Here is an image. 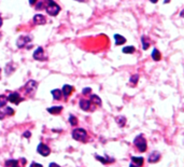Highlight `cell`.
<instances>
[{"instance_id": "obj_21", "label": "cell", "mask_w": 184, "mask_h": 167, "mask_svg": "<svg viewBox=\"0 0 184 167\" xmlns=\"http://www.w3.org/2000/svg\"><path fill=\"white\" fill-rule=\"evenodd\" d=\"M136 51L135 46H132V45H128V46H125V48L122 49V52L125 53V54H132V53Z\"/></svg>"}, {"instance_id": "obj_31", "label": "cell", "mask_w": 184, "mask_h": 167, "mask_svg": "<svg viewBox=\"0 0 184 167\" xmlns=\"http://www.w3.org/2000/svg\"><path fill=\"white\" fill-rule=\"evenodd\" d=\"M48 167H60L58 164H56V163H51L50 165H48Z\"/></svg>"}, {"instance_id": "obj_35", "label": "cell", "mask_w": 184, "mask_h": 167, "mask_svg": "<svg viewBox=\"0 0 184 167\" xmlns=\"http://www.w3.org/2000/svg\"><path fill=\"white\" fill-rule=\"evenodd\" d=\"M15 167H20V166H18V165H16V166Z\"/></svg>"}, {"instance_id": "obj_5", "label": "cell", "mask_w": 184, "mask_h": 167, "mask_svg": "<svg viewBox=\"0 0 184 167\" xmlns=\"http://www.w3.org/2000/svg\"><path fill=\"white\" fill-rule=\"evenodd\" d=\"M33 58H35L36 60H39V62H44V60H48L45 53H44L43 49H42L41 46H39V48L33 52Z\"/></svg>"}, {"instance_id": "obj_28", "label": "cell", "mask_w": 184, "mask_h": 167, "mask_svg": "<svg viewBox=\"0 0 184 167\" xmlns=\"http://www.w3.org/2000/svg\"><path fill=\"white\" fill-rule=\"evenodd\" d=\"M90 92H92V88H90V87H85V88H83V92H82V94H83V95H88V94H90Z\"/></svg>"}, {"instance_id": "obj_3", "label": "cell", "mask_w": 184, "mask_h": 167, "mask_svg": "<svg viewBox=\"0 0 184 167\" xmlns=\"http://www.w3.org/2000/svg\"><path fill=\"white\" fill-rule=\"evenodd\" d=\"M72 138L75 139L78 141H85L87 139V132H86L84 128H75V130H72Z\"/></svg>"}, {"instance_id": "obj_12", "label": "cell", "mask_w": 184, "mask_h": 167, "mask_svg": "<svg viewBox=\"0 0 184 167\" xmlns=\"http://www.w3.org/2000/svg\"><path fill=\"white\" fill-rule=\"evenodd\" d=\"M79 105H80V108H81L82 110H84V111H88L92 103H90V99H81L80 103H79Z\"/></svg>"}, {"instance_id": "obj_6", "label": "cell", "mask_w": 184, "mask_h": 167, "mask_svg": "<svg viewBox=\"0 0 184 167\" xmlns=\"http://www.w3.org/2000/svg\"><path fill=\"white\" fill-rule=\"evenodd\" d=\"M37 152L39 154H41L42 156H48V155H50V153H51V149L46 145L40 142L37 147Z\"/></svg>"}, {"instance_id": "obj_22", "label": "cell", "mask_w": 184, "mask_h": 167, "mask_svg": "<svg viewBox=\"0 0 184 167\" xmlns=\"http://www.w3.org/2000/svg\"><path fill=\"white\" fill-rule=\"evenodd\" d=\"M116 123L118 124V125L121 126V127H123V126H125V123H126V119L124 117H122V115H120V117H117L115 119Z\"/></svg>"}, {"instance_id": "obj_1", "label": "cell", "mask_w": 184, "mask_h": 167, "mask_svg": "<svg viewBox=\"0 0 184 167\" xmlns=\"http://www.w3.org/2000/svg\"><path fill=\"white\" fill-rule=\"evenodd\" d=\"M46 5H45V10H46V13L51 16H55L59 13L60 11V7L57 5L55 1H46Z\"/></svg>"}, {"instance_id": "obj_18", "label": "cell", "mask_w": 184, "mask_h": 167, "mask_svg": "<svg viewBox=\"0 0 184 167\" xmlns=\"http://www.w3.org/2000/svg\"><path fill=\"white\" fill-rule=\"evenodd\" d=\"M51 93H52V95H53V97H54L55 100H59V99L61 98V96H63V93H61V91L58 90V88L53 90Z\"/></svg>"}, {"instance_id": "obj_23", "label": "cell", "mask_w": 184, "mask_h": 167, "mask_svg": "<svg viewBox=\"0 0 184 167\" xmlns=\"http://www.w3.org/2000/svg\"><path fill=\"white\" fill-rule=\"evenodd\" d=\"M138 80H139V75H134V76H132L130 77V79H129V82H130V85H132V86H135L137 84V82H138Z\"/></svg>"}, {"instance_id": "obj_30", "label": "cell", "mask_w": 184, "mask_h": 167, "mask_svg": "<svg viewBox=\"0 0 184 167\" xmlns=\"http://www.w3.org/2000/svg\"><path fill=\"white\" fill-rule=\"evenodd\" d=\"M24 137H26V138H29V137L31 136V133L30 132H25L24 133V135H23Z\"/></svg>"}, {"instance_id": "obj_2", "label": "cell", "mask_w": 184, "mask_h": 167, "mask_svg": "<svg viewBox=\"0 0 184 167\" xmlns=\"http://www.w3.org/2000/svg\"><path fill=\"white\" fill-rule=\"evenodd\" d=\"M134 145L140 152L147 151L148 145H147V140H145V138L143 137V135H138V136L134 139Z\"/></svg>"}, {"instance_id": "obj_4", "label": "cell", "mask_w": 184, "mask_h": 167, "mask_svg": "<svg viewBox=\"0 0 184 167\" xmlns=\"http://www.w3.org/2000/svg\"><path fill=\"white\" fill-rule=\"evenodd\" d=\"M37 87H38L37 82H36L35 80H29V81L26 83V85L24 86L25 94H26L27 96H33V95L36 93Z\"/></svg>"}, {"instance_id": "obj_11", "label": "cell", "mask_w": 184, "mask_h": 167, "mask_svg": "<svg viewBox=\"0 0 184 167\" xmlns=\"http://www.w3.org/2000/svg\"><path fill=\"white\" fill-rule=\"evenodd\" d=\"M75 91V87L71 85H68V84H65L64 86H63V90H61V93L64 94L65 97H69L70 96L71 93Z\"/></svg>"}, {"instance_id": "obj_9", "label": "cell", "mask_w": 184, "mask_h": 167, "mask_svg": "<svg viewBox=\"0 0 184 167\" xmlns=\"http://www.w3.org/2000/svg\"><path fill=\"white\" fill-rule=\"evenodd\" d=\"M30 40L31 39L29 36H22V37L18 38L17 41H16V45H17V48H23V46L26 45Z\"/></svg>"}, {"instance_id": "obj_19", "label": "cell", "mask_w": 184, "mask_h": 167, "mask_svg": "<svg viewBox=\"0 0 184 167\" xmlns=\"http://www.w3.org/2000/svg\"><path fill=\"white\" fill-rule=\"evenodd\" d=\"M90 103H94V105H99L100 106L101 105V99H100V97L99 96H97V95H92L90 96Z\"/></svg>"}, {"instance_id": "obj_25", "label": "cell", "mask_w": 184, "mask_h": 167, "mask_svg": "<svg viewBox=\"0 0 184 167\" xmlns=\"http://www.w3.org/2000/svg\"><path fill=\"white\" fill-rule=\"evenodd\" d=\"M8 103V98L5 95H0V108H3V106H6Z\"/></svg>"}, {"instance_id": "obj_26", "label": "cell", "mask_w": 184, "mask_h": 167, "mask_svg": "<svg viewBox=\"0 0 184 167\" xmlns=\"http://www.w3.org/2000/svg\"><path fill=\"white\" fill-rule=\"evenodd\" d=\"M69 123H70L71 125H73V126L78 125V119L75 117V115H71L70 117H69Z\"/></svg>"}, {"instance_id": "obj_27", "label": "cell", "mask_w": 184, "mask_h": 167, "mask_svg": "<svg viewBox=\"0 0 184 167\" xmlns=\"http://www.w3.org/2000/svg\"><path fill=\"white\" fill-rule=\"evenodd\" d=\"M95 157H96L97 160L99 161V162L103 163V164H107V163H110V162H109V161H108V160H105V158H103V157H101V156L97 155V154H96V155H95Z\"/></svg>"}, {"instance_id": "obj_20", "label": "cell", "mask_w": 184, "mask_h": 167, "mask_svg": "<svg viewBox=\"0 0 184 167\" xmlns=\"http://www.w3.org/2000/svg\"><path fill=\"white\" fill-rule=\"evenodd\" d=\"M152 58H153V60H155V62H158V60H160V52L157 50V49H154L153 52H152Z\"/></svg>"}, {"instance_id": "obj_10", "label": "cell", "mask_w": 184, "mask_h": 167, "mask_svg": "<svg viewBox=\"0 0 184 167\" xmlns=\"http://www.w3.org/2000/svg\"><path fill=\"white\" fill-rule=\"evenodd\" d=\"M160 158V153L158 151H156V150H154V151H152L151 153L149 154V162L150 163H156L158 162Z\"/></svg>"}, {"instance_id": "obj_17", "label": "cell", "mask_w": 184, "mask_h": 167, "mask_svg": "<svg viewBox=\"0 0 184 167\" xmlns=\"http://www.w3.org/2000/svg\"><path fill=\"white\" fill-rule=\"evenodd\" d=\"M132 162L134 164H136L137 167H140L143 165V157H138V156H132Z\"/></svg>"}, {"instance_id": "obj_34", "label": "cell", "mask_w": 184, "mask_h": 167, "mask_svg": "<svg viewBox=\"0 0 184 167\" xmlns=\"http://www.w3.org/2000/svg\"><path fill=\"white\" fill-rule=\"evenodd\" d=\"M129 167H137L136 165H132V164H130V166Z\"/></svg>"}, {"instance_id": "obj_32", "label": "cell", "mask_w": 184, "mask_h": 167, "mask_svg": "<svg viewBox=\"0 0 184 167\" xmlns=\"http://www.w3.org/2000/svg\"><path fill=\"white\" fill-rule=\"evenodd\" d=\"M42 5H43V2H42V1H40V2H38V5H37V9H41L42 8Z\"/></svg>"}, {"instance_id": "obj_33", "label": "cell", "mask_w": 184, "mask_h": 167, "mask_svg": "<svg viewBox=\"0 0 184 167\" xmlns=\"http://www.w3.org/2000/svg\"><path fill=\"white\" fill-rule=\"evenodd\" d=\"M1 25H2V18H1V16H0V27H1Z\"/></svg>"}, {"instance_id": "obj_15", "label": "cell", "mask_w": 184, "mask_h": 167, "mask_svg": "<svg viewBox=\"0 0 184 167\" xmlns=\"http://www.w3.org/2000/svg\"><path fill=\"white\" fill-rule=\"evenodd\" d=\"M114 40H115V45H122V44H124L126 42V39L123 36L118 35V33H116V35H114Z\"/></svg>"}, {"instance_id": "obj_14", "label": "cell", "mask_w": 184, "mask_h": 167, "mask_svg": "<svg viewBox=\"0 0 184 167\" xmlns=\"http://www.w3.org/2000/svg\"><path fill=\"white\" fill-rule=\"evenodd\" d=\"M61 110H63L61 106H54V107L48 108V112L51 115H59L61 112Z\"/></svg>"}, {"instance_id": "obj_13", "label": "cell", "mask_w": 184, "mask_h": 167, "mask_svg": "<svg viewBox=\"0 0 184 167\" xmlns=\"http://www.w3.org/2000/svg\"><path fill=\"white\" fill-rule=\"evenodd\" d=\"M33 22L36 24H39V25H42V24H45L46 23V17L42 14H36L33 16Z\"/></svg>"}, {"instance_id": "obj_36", "label": "cell", "mask_w": 184, "mask_h": 167, "mask_svg": "<svg viewBox=\"0 0 184 167\" xmlns=\"http://www.w3.org/2000/svg\"><path fill=\"white\" fill-rule=\"evenodd\" d=\"M0 71H1V69H0Z\"/></svg>"}, {"instance_id": "obj_16", "label": "cell", "mask_w": 184, "mask_h": 167, "mask_svg": "<svg viewBox=\"0 0 184 167\" xmlns=\"http://www.w3.org/2000/svg\"><path fill=\"white\" fill-rule=\"evenodd\" d=\"M141 42H142V49L143 50H148L151 43V40L147 37V36H141Z\"/></svg>"}, {"instance_id": "obj_29", "label": "cell", "mask_w": 184, "mask_h": 167, "mask_svg": "<svg viewBox=\"0 0 184 167\" xmlns=\"http://www.w3.org/2000/svg\"><path fill=\"white\" fill-rule=\"evenodd\" d=\"M29 167H43V166H42L41 164H38V163H36V162H33Z\"/></svg>"}, {"instance_id": "obj_7", "label": "cell", "mask_w": 184, "mask_h": 167, "mask_svg": "<svg viewBox=\"0 0 184 167\" xmlns=\"http://www.w3.org/2000/svg\"><path fill=\"white\" fill-rule=\"evenodd\" d=\"M7 98H8V101H10V103H15V105H18V103H20V101L22 100L20 93H17V92L11 93V94H10Z\"/></svg>"}, {"instance_id": "obj_24", "label": "cell", "mask_w": 184, "mask_h": 167, "mask_svg": "<svg viewBox=\"0 0 184 167\" xmlns=\"http://www.w3.org/2000/svg\"><path fill=\"white\" fill-rule=\"evenodd\" d=\"M16 165H18V162L16 160H8L6 162V166L7 167H15Z\"/></svg>"}, {"instance_id": "obj_8", "label": "cell", "mask_w": 184, "mask_h": 167, "mask_svg": "<svg viewBox=\"0 0 184 167\" xmlns=\"http://www.w3.org/2000/svg\"><path fill=\"white\" fill-rule=\"evenodd\" d=\"M14 115V110L10 107H5V108H0V120H2L7 115Z\"/></svg>"}]
</instances>
